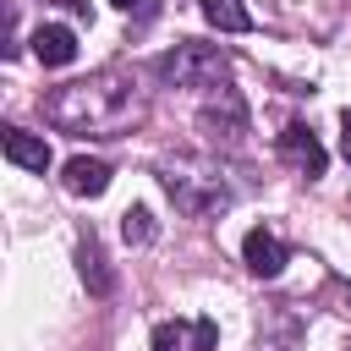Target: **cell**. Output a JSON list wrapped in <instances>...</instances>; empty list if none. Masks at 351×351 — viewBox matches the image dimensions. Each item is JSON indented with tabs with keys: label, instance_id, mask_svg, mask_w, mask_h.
<instances>
[{
	"label": "cell",
	"instance_id": "6da1fadb",
	"mask_svg": "<svg viewBox=\"0 0 351 351\" xmlns=\"http://www.w3.org/2000/svg\"><path fill=\"white\" fill-rule=\"evenodd\" d=\"M49 126L71 132V137H121L126 126L143 121V99L132 93V77L121 71H93L82 82H66L44 99Z\"/></svg>",
	"mask_w": 351,
	"mask_h": 351
},
{
	"label": "cell",
	"instance_id": "7a4b0ae2",
	"mask_svg": "<svg viewBox=\"0 0 351 351\" xmlns=\"http://www.w3.org/2000/svg\"><path fill=\"white\" fill-rule=\"evenodd\" d=\"M154 176L170 192V203L181 214H192V219H214V214H225L236 203V186L225 181V170L214 159H203V154H170V159L154 165Z\"/></svg>",
	"mask_w": 351,
	"mask_h": 351
},
{
	"label": "cell",
	"instance_id": "3957f363",
	"mask_svg": "<svg viewBox=\"0 0 351 351\" xmlns=\"http://www.w3.org/2000/svg\"><path fill=\"white\" fill-rule=\"evenodd\" d=\"M154 77L170 82V88H225L230 77V55L219 44H203V38H181L176 49H165L154 60Z\"/></svg>",
	"mask_w": 351,
	"mask_h": 351
},
{
	"label": "cell",
	"instance_id": "277c9868",
	"mask_svg": "<svg viewBox=\"0 0 351 351\" xmlns=\"http://www.w3.org/2000/svg\"><path fill=\"white\" fill-rule=\"evenodd\" d=\"M197 126L208 132V143H241V132H247V104H241V93L236 88H219L208 104H203V115H197Z\"/></svg>",
	"mask_w": 351,
	"mask_h": 351
},
{
	"label": "cell",
	"instance_id": "5b68a950",
	"mask_svg": "<svg viewBox=\"0 0 351 351\" xmlns=\"http://www.w3.org/2000/svg\"><path fill=\"white\" fill-rule=\"evenodd\" d=\"M280 154H285V165H296L307 181H313V176H324V165H329L324 143H318V137H313V126H302V121H291V126L280 132Z\"/></svg>",
	"mask_w": 351,
	"mask_h": 351
},
{
	"label": "cell",
	"instance_id": "8992f818",
	"mask_svg": "<svg viewBox=\"0 0 351 351\" xmlns=\"http://www.w3.org/2000/svg\"><path fill=\"white\" fill-rule=\"evenodd\" d=\"M241 258H247V269H252V274L274 280V274L285 269V258H291V252H285V241H280L274 230H263V225H258V230H247V241H241Z\"/></svg>",
	"mask_w": 351,
	"mask_h": 351
},
{
	"label": "cell",
	"instance_id": "52a82bcc",
	"mask_svg": "<svg viewBox=\"0 0 351 351\" xmlns=\"http://www.w3.org/2000/svg\"><path fill=\"white\" fill-rule=\"evenodd\" d=\"M0 148H5V159H11V165H22V170H33V176H44V170L55 165V154H49V143H44V137H33V132H22V126H5V137H0Z\"/></svg>",
	"mask_w": 351,
	"mask_h": 351
},
{
	"label": "cell",
	"instance_id": "ba28073f",
	"mask_svg": "<svg viewBox=\"0 0 351 351\" xmlns=\"http://www.w3.org/2000/svg\"><path fill=\"white\" fill-rule=\"evenodd\" d=\"M33 55H38L44 66H71V60H77V33L60 27V22H38V27H33Z\"/></svg>",
	"mask_w": 351,
	"mask_h": 351
},
{
	"label": "cell",
	"instance_id": "9c48e42d",
	"mask_svg": "<svg viewBox=\"0 0 351 351\" xmlns=\"http://www.w3.org/2000/svg\"><path fill=\"white\" fill-rule=\"evenodd\" d=\"M60 181H66V192H77V197H99V192L110 186V165H104V159H88V154H77V159H66Z\"/></svg>",
	"mask_w": 351,
	"mask_h": 351
},
{
	"label": "cell",
	"instance_id": "30bf717a",
	"mask_svg": "<svg viewBox=\"0 0 351 351\" xmlns=\"http://www.w3.org/2000/svg\"><path fill=\"white\" fill-rule=\"evenodd\" d=\"M197 11H203L208 27H219V33H247V27H252V11H247L241 0H197Z\"/></svg>",
	"mask_w": 351,
	"mask_h": 351
},
{
	"label": "cell",
	"instance_id": "8fae6325",
	"mask_svg": "<svg viewBox=\"0 0 351 351\" xmlns=\"http://www.w3.org/2000/svg\"><path fill=\"white\" fill-rule=\"evenodd\" d=\"M121 236H126L132 247H143V241H154V214H148L143 203H132V208L121 214Z\"/></svg>",
	"mask_w": 351,
	"mask_h": 351
},
{
	"label": "cell",
	"instance_id": "7c38bea8",
	"mask_svg": "<svg viewBox=\"0 0 351 351\" xmlns=\"http://www.w3.org/2000/svg\"><path fill=\"white\" fill-rule=\"evenodd\" d=\"M77 258H82V280L93 285V296H104V291H110V274H104V258H99V247H93V241H82V252H77Z\"/></svg>",
	"mask_w": 351,
	"mask_h": 351
},
{
	"label": "cell",
	"instance_id": "4fadbf2b",
	"mask_svg": "<svg viewBox=\"0 0 351 351\" xmlns=\"http://www.w3.org/2000/svg\"><path fill=\"white\" fill-rule=\"evenodd\" d=\"M181 346H186L181 324H154V351H181Z\"/></svg>",
	"mask_w": 351,
	"mask_h": 351
},
{
	"label": "cell",
	"instance_id": "5bb4252c",
	"mask_svg": "<svg viewBox=\"0 0 351 351\" xmlns=\"http://www.w3.org/2000/svg\"><path fill=\"white\" fill-rule=\"evenodd\" d=\"M214 340H219L214 318H197V324H192V351H214Z\"/></svg>",
	"mask_w": 351,
	"mask_h": 351
},
{
	"label": "cell",
	"instance_id": "9a60e30c",
	"mask_svg": "<svg viewBox=\"0 0 351 351\" xmlns=\"http://www.w3.org/2000/svg\"><path fill=\"white\" fill-rule=\"evenodd\" d=\"M340 154L351 159V110H340Z\"/></svg>",
	"mask_w": 351,
	"mask_h": 351
},
{
	"label": "cell",
	"instance_id": "2e32d148",
	"mask_svg": "<svg viewBox=\"0 0 351 351\" xmlns=\"http://www.w3.org/2000/svg\"><path fill=\"white\" fill-rule=\"evenodd\" d=\"M115 5H121V11H132V5H143V0H115Z\"/></svg>",
	"mask_w": 351,
	"mask_h": 351
}]
</instances>
